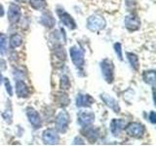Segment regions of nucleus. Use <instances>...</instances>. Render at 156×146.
Listing matches in <instances>:
<instances>
[{
    "label": "nucleus",
    "mask_w": 156,
    "mask_h": 146,
    "mask_svg": "<svg viewBox=\"0 0 156 146\" xmlns=\"http://www.w3.org/2000/svg\"><path fill=\"white\" fill-rule=\"evenodd\" d=\"M69 56L72 63L78 70H83L85 65V51L80 45H76L70 47Z\"/></svg>",
    "instance_id": "nucleus-1"
},
{
    "label": "nucleus",
    "mask_w": 156,
    "mask_h": 146,
    "mask_svg": "<svg viewBox=\"0 0 156 146\" xmlns=\"http://www.w3.org/2000/svg\"><path fill=\"white\" fill-rule=\"evenodd\" d=\"M100 69L102 78L107 84H112L115 79V66L109 58H105L100 62Z\"/></svg>",
    "instance_id": "nucleus-2"
},
{
    "label": "nucleus",
    "mask_w": 156,
    "mask_h": 146,
    "mask_svg": "<svg viewBox=\"0 0 156 146\" xmlns=\"http://www.w3.org/2000/svg\"><path fill=\"white\" fill-rule=\"evenodd\" d=\"M86 26L92 32H99L104 30L106 26L105 19L99 14H94L87 19Z\"/></svg>",
    "instance_id": "nucleus-3"
},
{
    "label": "nucleus",
    "mask_w": 156,
    "mask_h": 146,
    "mask_svg": "<svg viewBox=\"0 0 156 146\" xmlns=\"http://www.w3.org/2000/svg\"><path fill=\"white\" fill-rule=\"evenodd\" d=\"M70 124V116L66 110H61L57 114L55 118V127L56 130L61 134H66Z\"/></svg>",
    "instance_id": "nucleus-4"
},
{
    "label": "nucleus",
    "mask_w": 156,
    "mask_h": 146,
    "mask_svg": "<svg viewBox=\"0 0 156 146\" xmlns=\"http://www.w3.org/2000/svg\"><path fill=\"white\" fill-rule=\"evenodd\" d=\"M124 130L130 137L140 139L145 134V127L140 122H132V123L126 125Z\"/></svg>",
    "instance_id": "nucleus-5"
},
{
    "label": "nucleus",
    "mask_w": 156,
    "mask_h": 146,
    "mask_svg": "<svg viewBox=\"0 0 156 146\" xmlns=\"http://www.w3.org/2000/svg\"><path fill=\"white\" fill-rule=\"evenodd\" d=\"M57 16L60 19L61 23L65 26L66 27H67L69 30H74V29L77 28V24L75 19H73V17L69 13H67L63 8L62 7H58L56 10Z\"/></svg>",
    "instance_id": "nucleus-6"
},
{
    "label": "nucleus",
    "mask_w": 156,
    "mask_h": 146,
    "mask_svg": "<svg viewBox=\"0 0 156 146\" xmlns=\"http://www.w3.org/2000/svg\"><path fill=\"white\" fill-rule=\"evenodd\" d=\"M124 26L126 27L127 30H129L130 32H134L139 30L141 26L140 19L139 18L138 15H136L134 13H130L124 18Z\"/></svg>",
    "instance_id": "nucleus-7"
},
{
    "label": "nucleus",
    "mask_w": 156,
    "mask_h": 146,
    "mask_svg": "<svg viewBox=\"0 0 156 146\" xmlns=\"http://www.w3.org/2000/svg\"><path fill=\"white\" fill-rule=\"evenodd\" d=\"M7 19L10 23V24L15 26L22 19V9L17 3L12 2L10 3L8 12H7Z\"/></svg>",
    "instance_id": "nucleus-8"
},
{
    "label": "nucleus",
    "mask_w": 156,
    "mask_h": 146,
    "mask_svg": "<svg viewBox=\"0 0 156 146\" xmlns=\"http://www.w3.org/2000/svg\"><path fill=\"white\" fill-rule=\"evenodd\" d=\"M95 113L91 111L82 110L79 111L77 114V124L79 125L81 128H86V127L92 126L95 122Z\"/></svg>",
    "instance_id": "nucleus-9"
},
{
    "label": "nucleus",
    "mask_w": 156,
    "mask_h": 146,
    "mask_svg": "<svg viewBox=\"0 0 156 146\" xmlns=\"http://www.w3.org/2000/svg\"><path fill=\"white\" fill-rule=\"evenodd\" d=\"M42 141L46 145H57L60 142V134L56 129L49 128L42 133Z\"/></svg>",
    "instance_id": "nucleus-10"
},
{
    "label": "nucleus",
    "mask_w": 156,
    "mask_h": 146,
    "mask_svg": "<svg viewBox=\"0 0 156 146\" xmlns=\"http://www.w3.org/2000/svg\"><path fill=\"white\" fill-rule=\"evenodd\" d=\"M26 114L28 119L29 124H30L33 129L38 130L42 127V119L40 114L38 113V111L36 109H34L33 107L28 106L26 109Z\"/></svg>",
    "instance_id": "nucleus-11"
},
{
    "label": "nucleus",
    "mask_w": 156,
    "mask_h": 146,
    "mask_svg": "<svg viewBox=\"0 0 156 146\" xmlns=\"http://www.w3.org/2000/svg\"><path fill=\"white\" fill-rule=\"evenodd\" d=\"M100 97L102 100V102H104L108 108H110L112 111H113L114 113H117V114L119 113L121 110L120 105L118 103V101H117L113 96H111L108 94H105V92H102V94L100 95Z\"/></svg>",
    "instance_id": "nucleus-12"
},
{
    "label": "nucleus",
    "mask_w": 156,
    "mask_h": 146,
    "mask_svg": "<svg viewBox=\"0 0 156 146\" xmlns=\"http://www.w3.org/2000/svg\"><path fill=\"white\" fill-rule=\"evenodd\" d=\"M95 102V99L93 97L88 95V94H83V92H79L76 96L75 99V104L79 108H88L91 107L93 103Z\"/></svg>",
    "instance_id": "nucleus-13"
},
{
    "label": "nucleus",
    "mask_w": 156,
    "mask_h": 146,
    "mask_svg": "<svg viewBox=\"0 0 156 146\" xmlns=\"http://www.w3.org/2000/svg\"><path fill=\"white\" fill-rule=\"evenodd\" d=\"M15 91L19 99H27L30 95L29 88L23 80H15Z\"/></svg>",
    "instance_id": "nucleus-14"
},
{
    "label": "nucleus",
    "mask_w": 156,
    "mask_h": 146,
    "mask_svg": "<svg viewBox=\"0 0 156 146\" xmlns=\"http://www.w3.org/2000/svg\"><path fill=\"white\" fill-rule=\"evenodd\" d=\"M81 133L83 134V135L85 136L90 143H95L98 140V138H99V135H100L99 130L94 128L93 126L86 127V128H82Z\"/></svg>",
    "instance_id": "nucleus-15"
},
{
    "label": "nucleus",
    "mask_w": 156,
    "mask_h": 146,
    "mask_svg": "<svg viewBox=\"0 0 156 146\" xmlns=\"http://www.w3.org/2000/svg\"><path fill=\"white\" fill-rule=\"evenodd\" d=\"M39 23H40L44 27L51 29L53 27H55L56 26V19L53 16V14L51 12L45 11L42 13L40 19H39Z\"/></svg>",
    "instance_id": "nucleus-16"
},
{
    "label": "nucleus",
    "mask_w": 156,
    "mask_h": 146,
    "mask_svg": "<svg viewBox=\"0 0 156 146\" xmlns=\"http://www.w3.org/2000/svg\"><path fill=\"white\" fill-rule=\"evenodd\" d=\"M127 125V122L124 119H113L110 122V133L114 136L119 135L122 130H124L125 127Z\"/></svg>",
    "instance_id": "nucleus-17"
},
{
    "label": "nucleus",
    "mask_w": 156,
    "mask_h": 146,
    "mask_svg": "<svg viewBox=\"0 0 156 146\" xmlns=\"http://www.w3.org/2000/svg\"><path fill=\"white\" fill-rule=\"evenodd\" d=\"M52 41L55 42V44H61V45H65L66 43V34L65 32V29L62 27H60L57 30L52 32L51 34Z\"/></svg>",
    "instance_id": "nucleus-18"
},
{
    "label": "nucleus",
    "mask_w": 156,
    "mask_h": 146,
    "mask_svg": "<svg viewBox=\"0 0 156 146\" xmlns=\"http://www.w3.org/2000/svg\"><path fill=\"white\" fill-rule=\"evenodd\" d=\"M23 36L20 33H13L9 38V45L11 49H16L19 48L23 45Z\"/></svg>",
    "instance_id": "nucleus-19"
},
{
    "label": "nucleus",
    "mask_w": 156,
    "mask_h": 146,
    "mask_svg": "<svg viewBox=\"0 0 156 146\" xmlns=\"http://www.w3.org/2000/svg\"><path fill=\"white\" fill-rule=\"evenodd\" d=\"M126 56H127V60H128L130 65L132 67V69L135 70V71H139L140 60H139L138 55H136L135 53H132V52H127Z\"/></svg>",
    "instance_id": "nucleus-20"
},
{
    "label": "nucleus",
    "mask_w": 156,
    "mask_h": 146,
    "mask_svg": "<svg viewBox=\"0 0 156 146\" xmlns=\"http://www.w3.org/2000/svg\"><path fill=\"white\" fill-rule=\"evenodd\" d=\"M2 118L4 121L6 122L8 125L12 124L13 122V108H12V104L11 101L8 100L7 104H6V108L2 112Z\"/></svg>",
    "instance_id": "nucleus-21"
},
{
    "label": "nucleus",
    "mask_w": 156,
    "mask_h": 146,
    "mask_svg": "<svg viewBox=\"0 0 156 146\" xmlns=\"http://www.w3.org/2000/svg\"><path fill=\"white\" fill-rule=\"evenodd\" d=\"M143 80L145 84L150 85L152 88L155 87V70H146L143 73Z\"/></svg>",
    "instance_id": "nucleus-22"
},
{
    "label": "nucleus",
    "mask_w": 156,
    "mask_h": 146,
    "mask_svg": "<svg viewBox=\"0 0 156 146\" xmlns=\"http://www.w3.org/2000/svg\"><path fill=\"white\" fill-rule=\"evenodd\" d=\"M56 101L58 104V106L62 107V108H65V107H66L70 103V99H69V97H68L67 94H66V92H58Z\"/></svg>",
    "instance_id": "nucleus-23"
},
{
    "label": "nucleus",
    "mask_w": 156,
    "mask_h": 146,
    "mask_svg": "<svg viewBox=\"0 0 156 146\" xmlns=\"http://www.w3.org/2000/svg\"><path fill=\"white\" fill-rule=\"evenodd\" d=\"M29 6L35 11H43L47 8L46 0H28Z\"/></svg>",
    "instance_id": "nucleus-24"
},
{
    "label": "nucleus",
    "mask_w": 156,
    "mask_h": 146,
    "mask_svg": "<svg viewBox=\"0 0 156 146\" xmlns=\"http://www.w3.org/2000/svg\"><path fill=\"white\" fill-rule=\"evenodd\" d=\"M54 54H55V57L60 61H66V54L65 49H63L62 45L61 44H55L54 46Z\"/></svg>",
    "instance_id": "nucleus-25"
},
{
    "label": "nucleus",
    "mask_w": 156,
    "mask_h": 146,
    "mask_svg": "<svg viewBox=\"0 0 156 146\" xmlns=\"http://www.w3.org/2000/svg\"><path fill=\"white\" fill-rule=\"evenodd\" d=\"M8 52V37L6 34L0 32V54L5 56Z\"/></svg>",
    "instance_id": "nucleus-26"
},
{
    "label": "nucleus",
    "mask_w": 156,
    "mask_h": 146,
    "mask_svg": "<svg viewBox=\"0 0 156 146\" xmlns=\"http://www.w3.org/2000/svg\"><path fill=\"white\" fill-rule=\"evenodd\" d=\"M70 80H69V77L67 75H62L61 77V89L62 91H68L70 89Z\"/></svg>",
    "instance_id": "nucleus-27"
},
{
    "label": "nucleus",
    "mask_w": 156,
    "mask_h": 146,
    "mask_svg": "<svg viewBox=\"0 0 156 146\" xmlns=\"http://www.w3.org/2000/svg\"><path fill=\"white\" fill-rule=\"evenodd\" d=\"M113 49L116 54L117 57L119 58V61H123V49H122V45L120 42H116L113 44Z\"/></svg>",
    "instance_id": "nucleus-28"
},
{
    "label": "nucleus",
    "mask_w": 156,
    "mask_h": 146,
    "mask_svg": "<svg viewBox=\"0 0 156 146\" xmlns=\"http://www.w3.org/2000/svg\"><path fill=\"white\" fill-rule=\"evenodd\" d=\"M3 82H4V85H5V88H6V92L7 94L9 95V96H13V88L11 86V82H10L9 79H7V78H4L3 79Z\"/></svg>",
    "instance_id": "nucleus-29"
},
{
    "label": "nucleus",
    "mask_w": 156,
    "mask_h": 146,
    "mask_svg": "<svg viewBox=\"0 0 156 146\" xmlns=\"http://www.w3.org/2000/svg\"><path fill=\"white\" fill-rule=\"evenodd\" d=\"M148 121L152 125L156 124V114H155V111H150V113L148 115Z\"/></svg>",
    "instance_id": "nucleus-30"
},
{
    "label": "nucleus",
    "mask_w": 156,
    "mask_h": 146,
    "mask_svg": "<svg viewBox=\"0 0 156 146\" xmlns=\"http://www.w3.org/2000/svg\"><path fill=\"white\" fill-rule=\"evenodd\" d=\"M73 144L74 145H76V144H81V145H83V144H85L84 143V140H83L80 136H76V137L73 139Z\"/></svg>",
    "instance_id": "nucleus-31"
},
{
    "label": "nucleus",
    "mask_w": 156,
    "mask_h": 146,
    "mask_svg": "<svg viewBox=\"0 0 156 146\" xmlns=\"http://www.w3.org/2000/svg\"><path fill=\"white\" fill-rule=\"evenodd\" d=\"M5 15V10H4V7L2 4H0V18H2Z\"/></svg>",
    "instance_id": "nucleus-32"
},
{
    "label": "nucleus",
    "mask_w": 156,
    "mask_h": 146,
    "mask_svg": "<svg viewBox=\"0 0 156 146\" xmlns=\"http://www.w3.org/2000/svg\"><path fill=\"white\" fill-rule=\"evenodd\" d=\"M3 79H4V78H3V76H2V73L0 72V85L2 84V82H3Z\"/></svg>",
    "instance_id": "nucleus-33"
},
{
    "label": "nucleus",
    "mask_w": 156,
    "mask_h": 146,
    "mask_svg": "<svg viewBox=\"0 0 156 146\" xmlns=\"http://www.w3.org/2000/svg\"><path fill=\"white\" fill-rule=\"evenodd\" d=\"M16 2H18V3H24L27 1V0H15Z\"/></svg>",
    "instance_id": "nucleus-34"
}]
</instances>
